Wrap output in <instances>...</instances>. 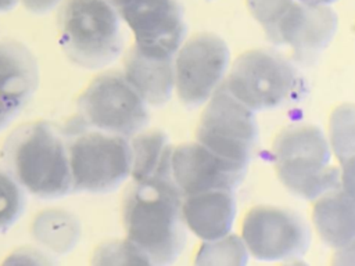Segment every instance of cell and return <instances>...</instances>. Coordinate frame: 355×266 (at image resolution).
I'll list each match as a JSON object with an SVG mask.
<instances>
[{
    "instance_id": "obj_3",
    "label": "cell",
    "mask_w": 355,
    "mask_h": 266,
    "mask_svg": "<svg viewBox=\"0 0 355 266\" xmlns=\"http://www.w3.org/2000/svg\"><path fill=\"white\" fill-rule=\"evenodd\" d=\"M331 158L327 134L308 123L284 127L272 144V163L277 179L302 200L315 201L340 187V170L331 165Z\"/></svg>"
},
{
    "instance_id": "obj_7",
    "label": "cell",
    "mask_w": 355,
    "mask_h": 266,
    "mask_svg": "<svg viewBox=\"0 0 355 266\" xmlns=\"http://www.w3.org/2000/svg\"><path fill=\"white\" fill-rule=\"evenodd\" d=\"M297 85V72L286 58L270 50L254 48L234 60L223 87L257 112L287 103Z\"/></svg>"
},
{
    "instance_id": "obj_25",
    "label": "cell",
    "mask_w": 355,
    "mask_h": 266,
    "mask_svg": "<svg viewBox=\"0 0 355 266\" xmlns=\"http://www.w3.org/2000/svg\"><path fill=\"white\" fill-rule=\"evenodd\" d=\"M340 188L355 201V152L340 161Z\"/></svg>"
},
{
    "instance_id": "obj_12",
    "label": "cell",
    "mask_w": 355,
    "mask_h": 266,
    "mask_svg": "<svg viewBox=\"0 0 355 266\" xmlns=\"http://www.w3.org/2000/svg\"><path fill=\"white\" fill-rule=\"evenodd\" d=\"M338 28V18L330 6H309L291 0L268 39L290 47L300 58L320 54L329 47Z\"/></svg>"
},
{
    "instance_id": "obj_13",
    "label": "cell",
    "mask_w": 355,
    "mask_h": 266,
    "mask_svg": "<svg viewBox=\"0 0 355 266\" xmlns=\"http://www.w3.org/2000/svg\"><path fill=\"white\" fill-rule=\"evenodd\" d=\"M118 14L139 47L175 55L184 42L186 22L178 0H129Z\"/></svg>"
},
{
    "instance_id": "obj_24",
    "label": "cell",
    "mask_w": 355,
    "mask_h": 266,
    "mask_svg": "<svg viewBox=\"0 0 355 266\" xmlns=\"http://www.w3.org/2000/svg\"><path fill=\"white\" fill-rule=\"evenodd\" d=\"M53 260L47 254L29 247H22L11 252L4 265H51Z\"/></svg>"
},
{
    "instance_id": "obj_16",
    "label": "cell",
    "mask_w": 355,
    "mask_h": 266,
    "mask_svg": "<svg viewBox=\"0 0 355 266\" xmlns=\"http://www.w3.org/2000/svg\"><path fill=\"white\" fill-rule=\"evenodd\" d=\"M37 83L39 69L31 50L17 40H0V101L18 114L32 98Z\"/></svg>"
},
{
    "instance_id": "obj_22",
    "label": "cell",
    "mask_w": 355,
    "mask_h": 266,
    "mask_svg": "<svg viewBox=\"0 0 355 266\" xmlns=\"http://www.w3.org/2000/svg\"><path fill=\"white\" fill-rule=\"evenodd\" d=\"M25 190L7 170L0 168V231L10 229L25 211Z\"/></svg>"
},
{
    "instance_id": "obj_2",
    "label": "cell",
    "mask_w": 355,
    "mask_h": 266,
    "mask_svg": "<svg viewBox=\"0 0 355 266\" xmlns=\"http://www.w3.org/2000/svg\"><path fill=\"white\" fill-rule=\"evenodd\" d=\"M6 169L29 194L53 200L72 193L65 133L47 121L25 123L7 139Z\"/></svg>"
},
{
    "instance_id": "obj_30",
    "label": "cell",
    "mask_w": 355,
    "mask_h": 266,
    "mask_svg": "<svg viewBox=\"0 0 355 266\" xmlns=\"http://www.w3.org/2000/svg\"><path fill=\"white\" fill-rule=\"evenodd\" d=\"M115 10H116V12L129 1V0H107Z\"/></svg>"
},
{
    "instance_id": "obj_11",
    "label": "cell",
    "mask_w": 355,
    "mask_h": 266,
    "mask_svg": "<svg viewBox=\"0 0 355 266\" xmlns=\"http://www.w3.org/2000/svg\"><path fill=\"white\" fill-rule=\"evenodd\" d=\"M247 169L248 166L222 158L197 140L173 147L172 180L182 197L214 190L234 191Z\"/></svg>"
},
{
    "instance_id": "obj_26",
    "label": "cell",
    "mask_w": 355,
    "mask_h": 266,
    "mask_svg": "<svg viewBox=\"0 0 355 266\" xmlns=\"http://www.w3.org/2000/svg\"><path fill=\"white\" fill-rule=\"evenodd\" d=\"M24 7L33 14H46L51 11L61 0H21Z\"/></svg>"
},
{
    "instance_id": "obj_20",
    "label": "cell",
    "mask_w": 355,
    "mask_h": 266,
    "mask_svg": "<svg viewBox=\"0 0 355 266\" xmlns=\"http://www.w3.org/2000/svg\"><path fill=\"white\" fill-rule=\"evenodd\" d=\"M248 259L250 252L243 237L229 233L204 241L194 263L198 266H244Z\"/></svg>"
},
{
    "instance_id": "obj_4",
    "label": "cell",
    "mask_w": 355,
    "mask_h": 266,
    "mask_svg": "<svg viewBox=\"0 0 355 266\" xmlns=\"http://www.w3.org/2000/svg\"><path fill=\"white\" fill-rule=\"evenodd\" d=\"M119 18L107 0H65L57 26L67 58L86 69L111 64L123 44Z\"/></svg>"
},
{
    "instance_id": "obj_23",
    "label": "cell",
    "mask_w": 355,
    "mask_h": 266,
    "mask_svg": "<svg viewBox=\"0 0 355 266\" xmlns=\"http://www.w3.org/2000/svg\"><path fill=\"white\" fill-rule=\"evenodd\" d=\"M94 265H150L146 255L128 238L101 244L93 256Z\"/></svg>"
},
{
    "instance_id": "obj_15",
    "label": "cell",
    "mask_w": 355,
    "mask_h": 266,
    "mask_svg": "<svg viewBox=\"0 0 355 266\" xmlns=\"http://www.w3.org/2000/svg\"><path fill=\"white\" fill-rule=\"evenodd\" d=\"M182 213L186 229L202 241L229 234L237 215L234 191L214 190L183 197Z\"/></svg>"
},
{
    "instance_id": "obj_21",
    "label": "cell",
    "mask_w": 355,
    "mask_h": 266,
    "mask_svg": "<svg viewBox=\"0 0 355 266\" xmlns=\"http://www.w3.org/2000/svg\"><path fill=\"white\" fill-rule=\"evenodd\" d=\"M327 139L338 162L355 152V105L343 104L333 111Z\"/></svg>"
},
{
    "instance_id": "obj_27",
    "label": "cell",
    "mask_w": 355,
    "mask_h": 266,
    "mask_svg": "<svg viewBox=\"0 0 355 266\" xmlns=\"http://www.w3.org/2000/svg\"><path fill=\"white\" fill-rule=\"evenodd\" d=\"M333 263L343 266H355V240L348 247L336 251Z\"/></svg>"
},
{
    "instance_id": "obj_19",
    "label": "cell",
    "mask_w": 355,
    "mask_h": 266,
    "mask_svg": "<svg viewBox=\"0 0 355 266\" xmlns=\"http://www.w3.org/2000/svg\"><path fill=\"white\" fill-rule=\"evenodd\" d=\"M82 226L79 218L64 208L39 211L31 223V236L36 244L53 255H65L79 242Z\"/></svg>"
},
{
    "instance_id": "obj_10",
    "label": "cell",
    "mask_w": 355,
    "mask_h": 266,
    "mask_svg": "<svg viewBox=\"0 0 355 266\" xmlns=\"http://www.w3.org/2000/svg\"><path fill=\"white\" fill-rule=\"evenodd\" d=\"M240 236L250 256L263 262L295 259L311 244V231L304 218L276 205L251 208L243 219Z\"/></svg>"
},
{
    "instance_id": "obj_5",
    "label": "cell",
    "mask_w": 355,
    "mask_h": 266,
    "mask_svg": "<svg viewBox=\"0 0 355 266\" xmlns=\"http://www.w3.org/2000/svg\"><path fill=\"white\" fill-rule=\"evenodd\" d=\"M72 193L105 194L130 176L129 139L83 125L71 123L65 133Z\"/></svg>"
},
{
    "instance_id": "obj_9",
    "label": "cell",
    "mask_w": 355,
    "mask_h": 266,
    "mask_svg": "<svg viewBox=\"0 0 355 266\" xmlns=\"http://www.w3.org/2000/svg\"><path fill=\"white\" fill-rule=\"evenodd\" d=\"M175 93L187 107L204 105L225 83L230 50L218 35L201 32L184 40L173 57Z\"/></svg>"
},
{
    "instance_id": "obj_1",
    "label": "cell",
    "mask_w": 355,
    "mask_h": 266,
    "mask_svg": "<svg viewBox=\"0 0 355 266\" xmlns=\"http://www.w3.org/2000/svg\"><path fill=\"white\" fill-rule=\"evenodd\" d=\"M183 197L172 179L135 181L125 195L122 216L126 238L150 265H171L184 249Z\"/></svg>"
},
{
    "instance_id": "obj_6",
    "label": "cell",
    "mask_w": 355,
    "mask_h": 266,
    "mask_svg": "<svg viewBox=\"0 0 355 266\" xmlns=\"http://www.w3.org/2000/svg\"><path fill=\"white\" fill-rule=\"evenodd\" d=\"M78 109L83 125L126 139L148 122V105L116 71L96 76L78 98Z\"/></svg>"
},
{
    "instance_id": "obj_28",
    "label": "cell",
    "mask_w": 355,
    "mask_h": 266,
    "mask_svg": "<svg viewBox=\"0 0 355 266\" xmlns=\"http://www.w3.org/2000/svg\"><path fill=\"white\" fill-rule=\"evenodd\" d=\"M298 1L309 4V6H330L331 3H334L337 0H298Z\"/></svg>"
},
{
    "instance_id": "obj_8",
    "label": "cell",
    "mask_w": 355,
    "mask_h": 266,
    "mask_svg": "<svg viewBox=\"0 0 355 266\" xmlns=\"http://www.w3.org/2000/svg\"><path fill=\"white\" fill-rule=\"evenodd\" d=\"M204 105L196 140L222 158L248 166L259 136L255 111L223 86Z\"/></svg>"
},
{
    "instance_id": "obj_29",
    "label": "cell",
    "mask_w": 355,
    "mask_h": 266,
    "mask_svg": "<svg viewBox=\"0 0 355 266\" xmlns=\"http://www.w3.org/2000/svg\"><path fill=\"white\" fill-rule=\"evenodd\" d=\"M17 3H18V0H0V12L14 8V6Z\"/></svg>"
},
{
    "instance_id": "obj_17",
    "label": "cell",
    "mask_w": 355,
    "mask_h": 266,
    "mask_svg": "<svg viewBox=\"0 0 355 266\" xmlns=\"http://www.w3.org/2000/svg\"><path fill=\"white\" fill-rule=\"evenodd\" d=\"M312 223L320 241L340 251L355 240V201L340 187L315 200Z\"/></svg>"
},
{
    "instance_id": "obj_14",
    "label": "cell",
    "mask_w": 355,
    "mask_h": 266,
    "mask_svg": "<svg viewBox=\"0 0 355 266\" xmlns=\"http://www.w3.org/2000/svg\"><path fill=\"white\" fill-rule=\"evenodd\" d=\"M173 54L132 46L123 60V76L146 101L159 107L175 91Z\"/></svg>"
},
{
    "instance_id": "obj_18",
    "label": "cell",
    "mask_w": 355,
    "mask_h": 266,
    "mask_svg": "<svg viewBox=\"0 0 355 266\" xmlns=\"http://www.w3.org/2000/svg\"><path fill=\"white\" fill-rule=\"evenodd\" d=\"M129 143L133 181L172 179L173 147L162 130H141Z\"/></svg>"
}]
</instances>
